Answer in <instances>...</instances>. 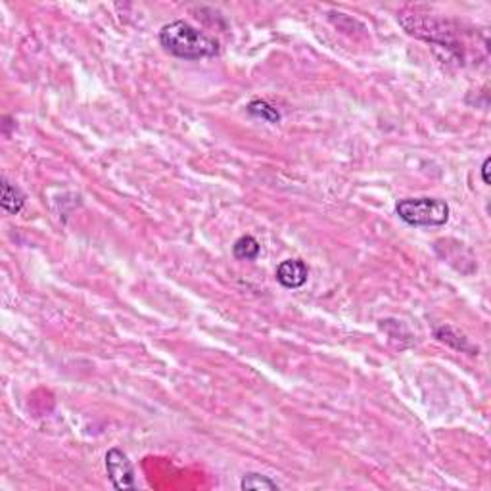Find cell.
Instances as JSON below:
<instances>
[{
  "mask_svg": "<svg viewBox=\"0 0 491 491\" xmlns=\"http://www.w3.org/2000/svg\"><path fill=\"white\" fill-rule=\"evenodd\" d=\"M490 158H485L484 164H482V181H484V184H490V175H487V173H490Z\"/></svg>",
  "mask_w": 491,
  "mask_h": 491,
  "instance_id": "cell-9",
  "label": "cell"
},
{
  "mask_svg": "<svg viewBox=\"0 0 491 491\" xmlns=\"http://www.w3.org/2000/svg\"><path fill=\"white\" fill-rule=\"evenodd\" d=\"M259 252H261V246L253 236L246 234V236H240L233 246L234 258L240 259V261H255L259 258Z\"/></svg>",
  "mask_w": 491,
  "mask_h": 491,
  "instance_id": "cell-6",
  "label": "cell"
},
{
  "mask_svg": "<svg viewBox=\"0 0 491 491\" xmlns=\"http://www.w3.org/2000/svg\"><path fill=\"white\" fill-rule=\"evenodd\" d=\"M0 204L8 215H18L26 206V194L16 184L2 179V200H0Z\"/></svg>",
  "mask_w": 491,
  "mask_h": 491,
  "instance_id": "cell-5",
  "label": "cell"
},
{
  "mask_svg": "<svg viewBox=\"0 0 491 491\" xmlns=\"http://www.w3.org/2000/svg\"><path fill=\"white\" fill-rule=\"evenodd\" d=\"M309 267L302 259H286L277 267V280L284 288L296 290L307 283Z\"/></svg>",
  "mask_w": 491,
  "mask_h": 491,
  "instance_id": "cell-4",
  "label": "cell"
},
{
  "mask_svg": "<svg viewBox=\"0 0 491 491\" xmlns=\"http://www.w3.org/2000/svg\"><path fill=\"white\" fill-rule=\"evenodd\" d=\"M159 43L171 56L183 60H204L219 54V43L213 37L196 29L183 19H176L162 27Z\"/></svg>",
  "mask_w": 491,
  "mask_h": 491,
  "instance_id": "cell-1",
  "label": "cell"
},
{
  "mask_svg": "<svg viewBox=\"0 0 491 491\" xmlns=\"http://www.w3.org/2000/svg\"><path fill=\"white\" fill-rule=\"evenodd\" d=\"M248 112L259 120L269 121V123H278L280 121V114L277 112V107H273L269 102L265 100H252L248 104Z\"/></svg>",
  "mask_w": 491,
  "mask_h": 491,
  "instance_id": "cell-8",
  "label": "cell"
},
{
  "mask_svg": "<svg viewBox=\"0 0 491 491\" xmlns=\"http://www.w3.org/2000/svg\"><path fill=\"white\" fill-rule=\"evenodd\" d=\"M240 487H242V490H252V491H259V490L261 491L263 490L277 491L278 484L277 482H273L269 476L250 472V474H246L244 478H242V482H240Z\"/></svg>",
  "mask_w": 491,
  "mask_h": 491,
  "instance_id": "cell-7",
  "label": "cell"
},
{
  "mask_svg": "<svg viewBox=\"0 0 491 491\" xmlns=\"http://www.w3.org/2000/svg\"><path fill=\"white\" fill-rule=\"evenodd\" d=\"M396 213L409 227H443L449 221V206L440 198H407L397 202Z\"/></svg>",
  "mask_w": 491,
  "mask_h": 491,
  "instance_id": "cell-2",
  "label": "cell"
},
{
  "mask_svg": "<svg viewBox=\"0 0 491 491\" xmlns=\"http://www.w3.org/2000/svg\"><path fill=\"white\" fill-rule=\"evenodd\" d=\"M106 470L110 476V482L115 490H134V468L129 460L127 453H123L120 448H112L106 453Z\"/></svg>",
  "mask_w": 491,
  "mask_h": 491,
  "instance_id": "cell-3",
  "label": "cell"
}]
</instances>
